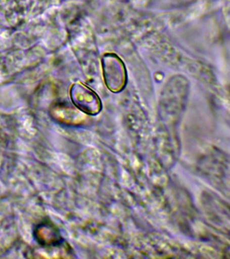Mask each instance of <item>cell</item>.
Listing matches in <instances>:
<instances>
[{
	"label": "cell",
	"mask_w": 230,
	"mask_h": 259,
	"mask_svg": "<svg viewBox=\"0 0 230 259\" xmlns=\"http://www.w3.org/2000/svg\"><path fill=\"white\" fill-rule=\"evenodd\" d=\"M34 235L36 240L42 246H53L64 241L55 226L49 223L39 225L35 229Z\"/></svg>",
	"instance_id": "cell-1"
}]
</instances>
